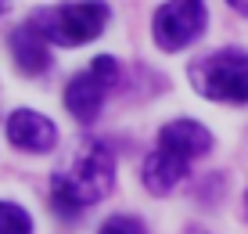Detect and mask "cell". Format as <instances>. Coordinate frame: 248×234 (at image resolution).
<instances>
[{"label": "cell", "instance_id": "1", "mask_svg": "<svg viewBox=\"0 0 248 234\" xmlns=\"http://www.w3.org/2000/svg\"><path fill=\"white\" fill-rule=\"evenodd\" d=\"M115 184V159L108 151V144H101L97 137H87L79 144V151L72 155L65 169L54 173L50 180V202H54L58 216H79V209L101 202Z\"/></svg>", "mask_w": 248, "mask_h": 234}, {"label": "cell", "instance_id": "2", "mask_svg": "<svg viewBox=\"0 0 248 234\" xmlns=\"http://www.w3.org/2000/svg\"><path fill=\"white\" fill-rule=\"evenodd\" d=\"M212 148V134L194 119H173L158 130V144L155 151L144 159V184L151 195H169L176 184L187 177L198 155Z\"/></svg>", "mask_w": 248, "mask_h": 234}, {"label": "cell", "instance_id": "3", "mask_svg": "<svg viewBox=\"0 0 248 234\" xmlns=\"http://www.w3.org/2000/svg\"><path fill=\"white\" fill-rule=\"evenodd\" d=\"M194 90L209 101H227V105H245L248 101V54L237 47H223L205 54L191 68Z\"/></svg>", "mask_w": 248, "mask_h": 234}, {"label": "cell", "instance_id": "4", "mask_svg": "<svg viewBox=\"0 0 248 234\" xmlns=\"http://www.w3.org/2000/svg\"><path fill=\"white\" fill-rule=\"evenodd\" d=\"M108 22V7L101 0H83V4H62L50 7V11L36 15L40 33L50 43H62V47H79V43H90L93 36H101Z\"/></svg>", "mask_w": 248, "mask_h": 234}, {"label": "cell", "instance_id": "5", "mask_svg": "<svg viewBox=\"0 0 248 234\" xmlns=\"http://www.w3.org/2000/svg\"><path fill=\"white\" fill-rule=\"evenodd\" d=\"M205 29V0H166L155 11V43L162 50H180Z\"/></svg>", "mask_w": 248, "mask_h": 234}, {"label": "cell", "instance_id": "6", "mask_svg": "<svg viewBox=\"0 0 248 234\" xmlns=\"http://www.w3.org/2000/svg\"><path fill=\"white\" fill-rule=\"evenodd\" d=\"M7 141L22 151H32V155H44L58 144V126L44 119L40 112L32 108H18L7 116Z\"/></svg>", "mask_w": 248, "mask_h": 234}, {"label": "cell", "instance_id": "7", "mask_svg": "<svg viewBox=\"0 0 248 234\" xmlns=\"http://www.w3.org/2000/svg\"><path fill=\"white\" fill-rule=\"evenodd\" d=\"M11 58H15V65H18L25 76L47 72V65H50L47 36L40 33L36 22H25V25H18V29H15V36H11Z\"/></svg>", "mask_w": 248, "mask_h": 234}, {"label": "cell", "instance_id": "8", "mask_svg": "<svg viewBox=\"0 0 248 234\" xmlns=\"http://www.w3.org/2000/svg\"><path fill=\"white\" fill-rule=\"evenodd\" d=\"M101 101H105V83L93 72H79L72 76L65 86V108L72 112L79 123H93L101 116Z\"/></svg>", "mask_w": 248, "mask_h": 234}, {"label": "cell", "instance_id": "9", "mask_svg": "<svg viewBox=\"0 0 248 234\" xmlns=\"http://www.w3.org/2000/svg\"><path fill=\"white\" fill-rule=\"evenodd\" d=\"M0 234H32L29 213L15 202H0Z\"/></svg>", "mask_w": 248, "mask_h": 234}, {"label": "cell", "instance_id": "10", "mask_svg": "<svg viewBox=\"0 0 248 234\" xmlns=\"http://www.w3.org/2000/svg\"><path fill=\"white\" fill-rule=\"evenodd\" d=\"M97 234H144V227L133 216H112V220H105V227Z\"/></svg>", "mask_w": 248, "mask_h": 234}, {"label": "cell", "instance_id": "11", "mask_svg": "<svg viewBox=\"0 0 248 234\" xmlns=\"http://www.w3.org/2000/svg\"><path fill=\"white\" fill-rule=\"evenodd\" d=\"M90 72L97 76V80L105 83V86H112V83L119 80V65H115V58H108V54H105V58H93Z\"/></svg>", "mask_w": 248, "mask_h": 234}, {"label": "cell", "instance_id": "12", "mask_svg": "<svg viewBox=\"0 0 248 234\" xmlns=\"http://www.w3.org/2000/svg\"><path fill=\"white\" fill-rule=\"evenodd\" d=\"M227 4H230V7H234V11H237V15H248V0H227Z\"/></svg>", "mask_w": 248, "mask_h": 234}, {"label": "cell", "instance_id": "13", "mask_svg": "<svg viewBox=\"0 0 248 234\" xmlns=\"http://www.w3.org/2000/svg\"><path fill=\"white\" fill-rule=\"evenodd\" d=\"M245 216H248V191H245Z\"/></svg>", "mask_w": 248, "mask_h": 234}, {"label": "cell", "instance_id": "14", "mask_svg": "<svg viewBox=\"0 0 248 234\" xmlns=\"http://www.w3.org/2000/svg\"><path fill=\"white\" fill-rule=\"evenodd\" d=\"M4 4H7V0H0V15H4Z\"/></svg>", "mask_w": 248, "mask_h": 234}, {"label": "cell", "instance_id": "15", "mask_svg": "<svg viewBox=\"0 0 248 234\" xmlns=\"http://www.w3.org/2000/svg\"><path fill=\"white\" fill-rule=\"evenodd\" d=\"M187 234H205V231H187Z\"/></svg>", "mask_w": 248, "mask_h": 234}]
</instances>
